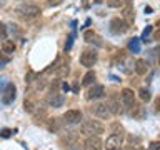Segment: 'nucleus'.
<instances>
[{
  "instance_id": "obj_1",
  "label": "nucleus",
  "mask_w": 160,
  "mask_h": 150,
  "mask_svg": "<svg viewBox=\"0 0 160 150\" xmlns=\"http://www.w3.org/2000/svg\"><path fill=\"white\" fill-rule=\"evenodd\" d=\"M17 13L23 20H32L40 15V7H37L35 3H22L20 7H17Z\"/></svg>"
},
{
  "instance_id": "obj_2",
  "label": "nucleus",
  "mask_w": 160,
  "mask_h": 150,
  "mask_svg": "<svg viewBox=\"0 0 160 150\" xmlns=\"http://www.w3.org/2000/svg\"><path fill=\"white\" fill-rule=\"evenodd\" d=\"M80 130L85 135H100V133H103L105 127L98 120H85L82 123V127H80Z\"/></svg>"
},
{
  "instance_id": "obj_3",
  "label": "nucleus",
  "mask_w": 160,
  "mask_h": 150,
  "mask_svg": "<svg viewBox=\"0 0 160 150\" xmlns=\"http://www.w3.org/2000/svg\"><path fill=\"white\" fill-rule=\"evenodd\" d=\"M103 145H105V150H120L123 147V135L122 133H110Z\"/></svg>"
},
{
  "instance_id": "obj_4",
  "label": "nucleus",
  "mask_w": 160,
  "mask_h": 150,
  "mask_svg": "<svg viewBox=\"0 0 160 150\" xmlns=\"http://www.w3.org/2000/svg\"><path fill=\"white\" fill-rule=\"evenodd\" d=\"M103 143L98 135H88L87 140L83 142V150H102Z\"/></svg>"
},
{
  "instance_id": "obj_5",
  "label": "nucleus",
  "mask_w": 160,
  "mask_h": 150,
  "mask_svg": "<svg viewBox=\"0 0 160 150\" xmlns=\"http://www.w3.org/2000/svg\"><path fill=\"white\" fill-rule=\"evenodd\" d=\"M90 112L98 118H108L110 117V108L107 103H100V102L93 103V107H90Z\"/></svg>"
},
{
  "instance_id": "obj_6",
  "label": "nucleus",
  "mask_w": 160,
  "mask_h": 150,
  "mask_svg": "<svg viewBox=\"0 0 160 150\" xmlns=\"http://www.w3.org/2000/svg\"><path fill=\"white\" fill-rule=\"evenodd\" d=\"M120 100H122V103H123L125 108L135 107V93H133V90L123 88L122 92H120Z\"/></svg>"
},
{
  "instance_id": "obj_7",
  "label": "nucleus",
  "mask_w": 160,
  "mask_h": 150,
  "mask_svg": "<svg viewBox=\"0 0 160 150\" xmlns=\"http://www.w3.org/2000/svg\"><path fill=\"white\" fill-rule=\"evenodd\" d=\"M110 30H112V33H115V35L125 33L128 30V23L125 22L123 18H113L112 22H110Z\"/></svg>"
},
{
  "instance_id": "obj_8",
  "label": "nucleus",
  "mask_w": 160,
  "mask_h": 150,
  "mask_svg": "<svg viewBox=\"0 0 160 150\" xmlns=\"http://www.w3.org/2000/svg\"><path fill=\"white\" fill-rule=\"evenodd\" d=\"M95 62H97V52L95 50H85V52L80 55V63L83 67H93Z\"/></svg>"
},
{
  "instance_id": "obj_9",
  "label": "nucleus",
  "mask_w": 160,
  "mask_h": 150,
  "mask_svg": "<svg viewBox=\"0 0 160 150\" xmlns=\"http://www.w3.org/2000/svg\"><path fill=\"white\" fill-rule=\"evenodd\" d=\"M82 120V112L80 110H67L63 113V122L68 123V125H73V123H78Z\"/></svg>"
},
{
  "instance_id": "obj_10",
  "label": "nucleus",
  "mask_w": 160,
  "mask_h": 150,
  "mask_svg": "<svg viewBox=\"0 0 160 150\" xmlns=\"http://www.w3.org/2000/svg\"><path fill=\"white\" fill-rule=\"evenodd\" d=\"M13 100H15V85L7 83L3 88V92H2V102L8 105V103H12Z\"/></svg>"
},
{
  "instance_id": "obj_11",
  "label": "nucleus",
  "mask_w": 160,
  "mask_h": 150,
  "mask_svg": "<svg viewBox=\"0 0 160 150\" xmlns=\"http://www.w3.org/2000/svg\"><path fill=\"white\" fill-rule=\"evenodd\" d=\"M103 93H105V88H103V85H93V87H90L88 88V92H87V98L88 100H97V98H102L103 97Z\"/></svg>"
},
{
  "instance_id": "obj_12",
  "label": "nucleus",
  "mask_w": 160,
  "mask_h": 150,
  "mask_svg": "<svg viewBox=\"0 0 160 150\" xmlns=\"http://www.w3.org/2000/svg\"><path fill=\"white\" fill-rule=\"evenodd\" d=\"M148 70V62L143 58H137L135 60V72H137L138 75H145Z\"/></svg>"
},
{
  "instance_id": "obj_13",
  "label": "nucleus",
  "mask_w": 160,
  "mask_h": 150,
  "mask_svg": "<svg viewBox=\"0 0 160 150\" xmlns=\"http://www.w3.org/2000/svg\"><path fill=\"white\" fill-rule=\"evenodd\" d=\"M83 38L87 40V42H90V43H97V45H102V42H100V37L95 32H92V30H87V32L83 33Z\"/></svg>"
},
{
  "instance_id": "obj_14",
  "label": "nucleus",
  "mask_w": 160,
  "mask_h": 150,
  "mask_svg": "<svg viewBox=\"0 0 160 150\" xmlns=\"http://www.w3.org/2000/svg\"><path fill=\"white\" fill-rule=\"evenodd\" d=\"M48 103L52 105V107H60V105L63 103V97H62L60 93H50Z\"/></svg>"
},
{
  "instance_id": "obj_15",
  "label": "nucleus",
  "mask_w": 160,
  "mask_h": 150,
  "mask_svg": "<svg viewBox=\"0 0 160 150\" xmlns=\"http://www.w3.org/2000/svg\"><path fill=\"white\" fill-rule=\"evenodd\" d=\"M2 52H3V53H13V52H15V43H13V40H3V43H2Z\"/></svg>"
},
{
  "instance_id": "obj_16",
  "label": "nucleus",
  "mask_w": 160,
  "mask_h": 150,
  "mask_svg": "<svg viewBox=\"0 0 160 150\" xmlns=\"http://www.w3.org/2000/svg\"><path fill=\"white\" fill-rule=\"evenodd\" d=\"M93 80H95V73H93V72H88V73H85V77H83V80H82V85L88 87V85L93 83Z\"/></svg>"
},
{
  "instance_id": "obj_17",
  "label": "nucleus",
  "mask_w": 160,
  "mask_h": 150,
  "mask_svg": "<svg viewBox=\"0 0 160 150\" xmlns=\"http://www.w3.org/2000/svg\"><path fill=\"white\" fill-rule=\"evenodd\" d=\"M138 93H140V98H142L143 102H148V100H150V92H148V90L142 88V90H140Z\"/></svg>"
},
{
  "instance_id": "obj_18",
  "label": "nucleus",
  "mask_w": 160,
  "mask_h": 150,
  "mask_svg": "<svg viewBox=\"0 0 160 150\" xmlns=\"http://www.w3.org/2000/svg\"><path fill=\"white\" fill-rule=\"evenodd\" d=\"M128 47H130V50H133V52H138V50H140V47H138V38H133L132 42H130Z\"/></svg>"
},
{
  "instance_id": "obj_19",
  "label": "nucleus",
  "mask_w": 160,
  "mask_h": 150,
  "mask_svg": "<svg viewBox=\"0 0 160 150\" xmlns=\"http://www.w3.org/2000/svg\"><path fill=\"white\" fill-rule=\"evenodd\" d=\"M5 37H7V28H5L3 23H0V38L5 40Z\"/></svg>"
},
{
  "instance_id": "obj_20",
  "label": "nucleus",
  "mask_w": 160,
  "mask_h": 150,
  "mask_svg": "<svg viewBox=\"0 0 160 150\" xmlns=\"http://www.w3.org/2000/svg\"><path fill=\"white\" fill-rule=\"evenodd\" d=\"M8 62H10V58H8V57H3V55L0 53V68L5 67V65H7Z\"/></svg>"
},
{
  "instance_id": "obj_21",
  "label": "nucleus",
  "mask_w": 160,
  "mask_h": 150,
  "mask_svg": "<svg viewBox=\"0 0 160 150\" xmlns=\"http://www.w3.org/2000/svg\"><path fill=\"white\" fill-rule=\"evenodd\" d=\"M108 7H120V3H122V0H107Z\"/></svg>"
},
{
  "instance_id": "obj_22",
  "label": "nucleus",
  "mask_w": 160,
  "mask_h": 150,
  "mask_svg": "<svg viewBox=\"0 0 160 150\" xmlns=\"http://www.w3.org/2000/svg\"><path fill=\"white\" fill-rule=\"evenodd\" d=\"M148 150H160V142H152L150 143Z\"/></svg>"
},
{
  "instance_id": "obj_23",
  "label": "nucleus",
  "mask_w": 160,
  "mask_h": 150,
  "mask_svg": "<svg viewBox=\"0 0 160 150\" xmlns=\"http://www.w3.org/2000/svg\"><path fill=\"white\" fill-rule=\"evenodd\" d=\"M0 135H2L3 138H7V137H10V135H12V130H7V128H5V130H2V132H0Z\"/></svg>"
},
{
  "instance_id": "obj_24",
  "label": "nucleus",
  "mask_w": 160,
  "mask_h": 150,
  "mask_svg": "<svg viewBox=\"0 0 160 150\" xmlns=\"http://www.w3.org/2000/svg\"><path fill=\"white\" fill-rule=\"evenodd\" d=\"M63 0H48V5H52V7H57V5H60Z\"/></svg>"
},
{
  "instance_id": "obj_25",
  "label": "nucleus",
  "mask_w": 160,
  "mask_h": 150,
  "mask_svg": "<svg viewBox=\"0 0 160 150\" xmlns=\"http://www.w3.org/2000/svg\"><path fill=\"white\" fill-rule=\"evenodd\" d=\"M155 112H160V97L155 98Z\"/></svg>"
},
{
  "instance_id": "obj_26",
  "label": "nucleus",
  "mask_w": 160,
  "mask_h": 150,
  "mask_svg": "<svg viewBox=\"0 0 160 150\" xmlns=\"http://www.w3.org/2000/svg\"><path fill=\"white\" fill-rule=\"evenodd\" d=\"M120 150H135V147H132V145H125V147H122Z\"/></svg>"
},
{
  "instance_id": "obj_27",
  "label": "nucleus",
  "mask_w": 160,
  "mask_h": 150,
  "mask_svg": "<svg viewBox=\"0 0 160 150\" xmlns=\"http://www.w3.org/2000/svg\"><path fill=\"white\" fill-rule=\"evenodd\" d=\"M125 2H127V3H132V2H133V0H125Z\"/></svg>"
},
{
  "instance_id": "obj_28",
  "label": "nucleus",
  "mask_w": 160,
  "mask_h": 150,
  "mask_svg": "<svg viewBox=\"0 0 160 150\" xmlns=\"http://www.w3.org/2000/svg\"><path fill=\"white\" fill-rule=\"evenodd\" d=\"M157 25H158V27H160V20H158V23H157Z\"/></svg>"
},
{
  "instance_id": "obj_29",
  "label": "nucleus",
  "mask_w": 160,
  "mask_h": 150,
  "mask_svg": "<svg viewBox=\"0 0 160 150\" xmlns=\"http://www.w3.org/2000/svg\"><path fill=\"white\" fill-rule=\"evenodd\" d=\"M158 63H160V57H158Z\"/></svg>"
}]
</instances>
